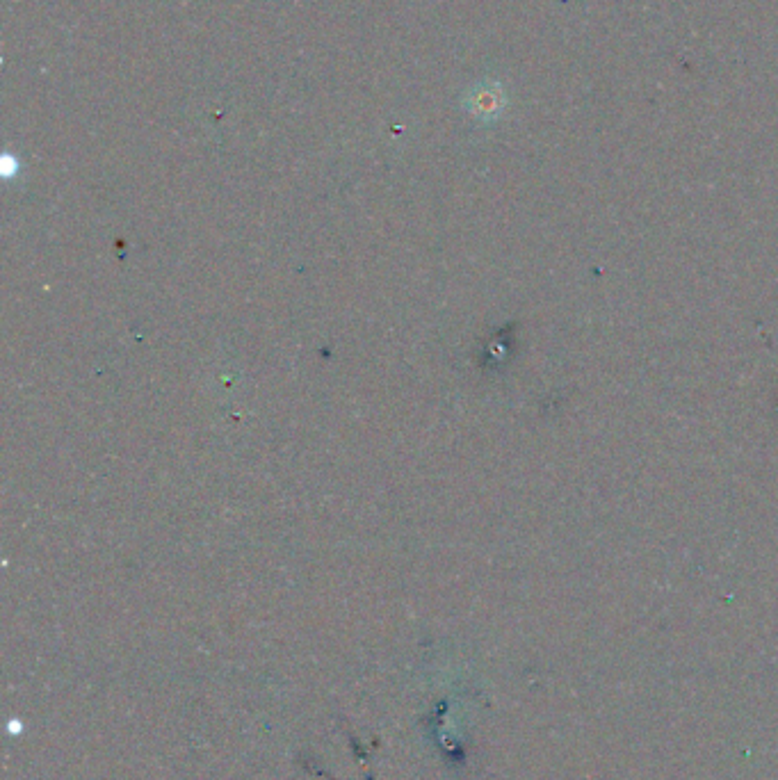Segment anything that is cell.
Returning a JSON list of instances; mask_svg holds the SVG:
<instances>
[{
    "instance_id": "obj_1",
    "label": "cell",
    "mask_w": 778,
    "mask_h": 780,
    "mask_svg": "<svg viewBox=\"0 0 778 780\" xmlns=\"http://www.w3.org/2000/svg\"><path fill=\"white\" fill-rule=\"evenodd\" d=\"M466 110L480 121H493L505 110V92L498 83L484 80V83L468 89L466 94Z\"/></svg>"
}]
</instances>
